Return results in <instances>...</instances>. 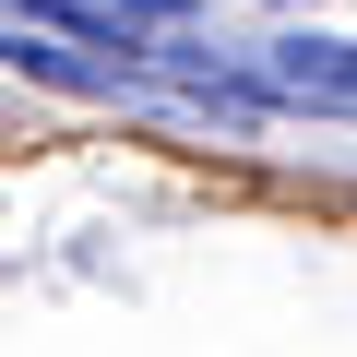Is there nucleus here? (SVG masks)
<instances>
[{
	"instance_id": "obj_1",
	"label": "nucleus",
	"mask_w": 357,
	"mask_h": 357,
	"mask_svg": "<svg viewBox=\"0 0 357 357\" xmlns=\"http://www.w3.org/2000/svg\"><path fill=\"white\" fill-rule=\"evenodd\" d=\"M238 72H250L274 107H333V119H357V36H262V48H238Z\"/></svg>"
}]
</instances>
